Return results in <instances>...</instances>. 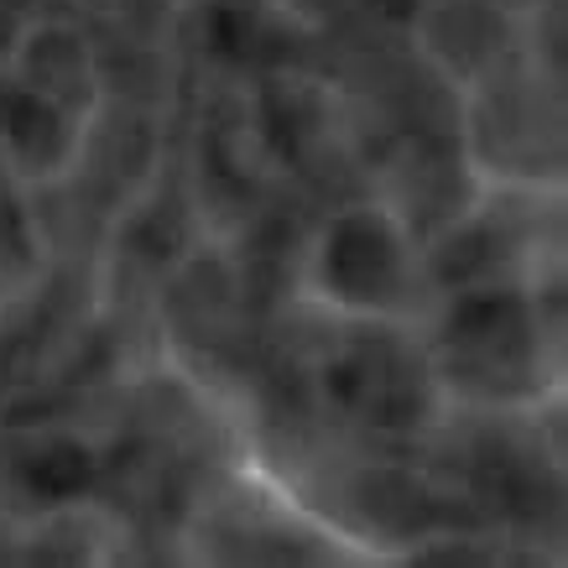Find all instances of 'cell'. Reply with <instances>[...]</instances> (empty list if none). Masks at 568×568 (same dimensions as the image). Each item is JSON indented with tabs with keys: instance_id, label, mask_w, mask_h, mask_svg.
I'll return each instance as SVG.
<instances>
[{
	"instance_id": "cell-1",
	"label": "cell",
	"mask_w": 568,
	"mask_h": 568,
	"mask_svg": "<svg viewBox=\"0 0 568 568\" xmlns=\"http://www.w3.org/2000/svg\"><path fill=\"white\" fill-rule=\"evenodd\" d=\"M313 282L328 303L349 313H381L402 297L407 282V256H402V235L381 209H355L345 220H334L318 241L313 261Z\"/></svg>"
}]
</instances>
